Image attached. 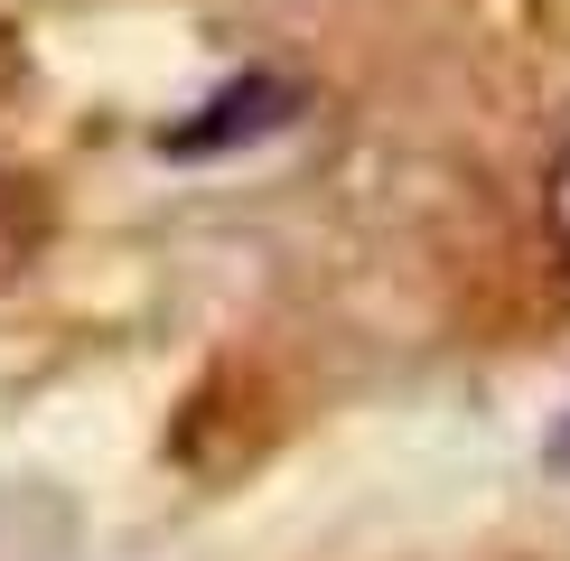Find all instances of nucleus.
<instances>
[{
	"instance_id": "obj_2",
	"label": "nucleus",
	"mask_w": 570,
	"mask_h": 561,
	"mask_svg": "<svg viewBox=\"0 0 570 561\" xmlns=\"http://www.w3.org/2000/svg\"><path fill=\"white\" fill-rule=\"evenodd\" d=\"M542 234H552L561 272H570V150L552 159V178H542Z\"/></svg>"
},
{
	"instance_id": "obj_1",
	"label": "nucleus",
	"mask_w": 570,
	"mask_h": 561,
	"mask_svg": "<svg viewBox=\"0 0 570 561\" xmlns=\"http://www.w3.org/2000/svg\"><path fill=\"white\" fill-rule=\"evenodd\" d=\"M272 122H291V85H272V76H253V85H225L216 104H206V122H169L159 131V150H178V159H197V150H225L234 131H272Z\"/></svg>"
},
{
	"instance_id": "obj_3",
	"label": "nucleus",
	"mask_w": 570,
	"mask_h": 561,
	"mask_svg": "<svg viewBox=\"0 0 570 561\" xmlns=\"http://www.w3.org/2000/svg\"><path fill=\"white\" fill-rule=\"evenodd\" d=\"M552 468H561V478H570V421H561V431H552Z\"/></svg>"
}]
</instances>
